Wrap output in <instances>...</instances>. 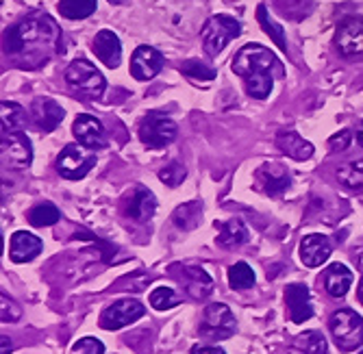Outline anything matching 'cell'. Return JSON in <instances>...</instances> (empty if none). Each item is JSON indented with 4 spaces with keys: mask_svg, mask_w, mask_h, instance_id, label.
I'll list each match as a JSON object with an SVG mask.
<instances>
[{
    "mask_svg": "<svg viewBox=\"0 0 363 354\" xmlns=\"http://www.w3.org/2000/svg\"><path fill=\"white\" fill-rule=\"evenodd\" d=\"M140 139L148 148H163L177 139V124L163 113H148L140 124Z\"/></svg>",
    "mask_w": 363,
    "mask_h": 354,
    "instance_id": "52a82bcc",
    "label": "cell"
},
{
    "mask_svg": "<svg viewBox=\"0 0 363 354\" xmlns=\"http://www.w3.org/2000/svg\"><path fill=\"white\" fill-rule=\"evenodd\" d=\"M331 252H333L331 241H328V237H324V235H307L301 241V259L307 268H318V266L326 263Z\"/></svg>",
    "mask_w": 363,
    "mask_h": 354,
    "instance_id": "ac0fdd59",
    "label": "cell"
},
{
    "mask_svg": "<svg viewBox=\"0 0 363 354\" xmlns=\"http://www.w3.org/2000/svg\"><path fill=\"white\" fill-rule=\"evenodd\" d=\"M72 131H74L77 139L81 142V146H85V148H103L107 144L105 128H103L101 120H96L94 115H87V113L77 115Z\"/></svg>",
    "mask_w": 363,
    "mask_h": 354,
    "instance_id": "5bb4252c",
    "label": "cell"
},
{
    "mask_svg": "<svg viewBox=\"0 0 363 354\" xmlns=\"http://www.w3.org/2000/svg\"><path fill=\"white\" fill-rule=\"evenodd\" d=\"M181 280L185 282L187 294L194 300H205L213 292V280L203 268L183 266L181 268Z\"/></svg>",
    "mask_w": 363,
    "mask_h": 354,
    "instance_id": "d6986e66",
    "label": "cell"
},
{
    "mask_svg": "<svg viewBox=\"0 0 363 354\" xmlns=\"http://www.w3.org/2000/svg\"><path fill=\"white\" fill-rule=\"evenodd\" d=\"M340 183L350 191H363V159L348 161L337 170Z\"/></svg>",
    "mask_w": 363,
    "mask_h": 354,
    "instance_id": "484cf974",
    "label": "cell"
},
{
    "mask_svg": "<svg viewBox=\"0 0 363 354\" xmlns=\"http://www.w3.org/2000/svg\"><path fill=\"white\" fill-rule=\"evenodd\" d=\"M111 5H120V3H124V0H109Z\"/></svg>",
    "mask_w": 363,
    "mask_h": 354,
    "instance_id": "ee69618b",
    "label": "cell"
},
{
    "mask_svg": "<svg viewBox=\"0 0 363 354\" xmlns=\"http://www.w3.org/2000/svg\"><path fill=\"white\" fill-rule=\"evenodd\" d=\"M328 329H331V335L337 348L344 352H350L363 346V317L350 309H342L333 313L331 319H328Z\"/></svg>",
    "mask_w": 363,
    "mask_h": 354,
    "instance_id": "3957f363",
    "label": "cell"
},
{
    "mask_svg": "<svg viewBox=\"0 0 363 354\" xmlns=\"http://www.w3.org/2000/svg\"><path fill=\"white\" fill-rule=\"evenodd\" d=\"M285 302H287L289 319L294 324H303V321L311 319L313 304H311V294H309L307 285H301V282L289 285L285 292Z\"/></svg>",
    "mask_w": 363,
    "mask_h": 354,
    "instance_id": "4fadbf2b",
    "label": "cell"
},
{
    "mask_svg": "<svg viewBox=\"0 0 363 354\" xmlns=\"http://www.w3.org/2000/svg\"><path fill=\"white\" fill-rule=\"evenodd\" d=\"M201 222V205L198 202H189V205H183L174 211V224L179 229H194L196 224Z\"/></svg>",
    "mask_w": 363,
    "mask_h": 354,
    "instance_id": "1f68e13d",
    "label": "cell"
},
{
    "mask_svg": "<svg viewBox=\"0 0 363 354\" xmlns=\"http://www.w3.org/2000/svg\"><path fill=\"white\" fill-rule=\"evenodd\" d=\"M257 18H259V24H261V28L266 30V33H268V35L274 40V44H277L281 50H287V42H285V33H283V28H281L277 22H272V20H270L266 5H259V9H257Z\"/></svg>",
    "mask_w": 363,
    "mask_h": 354,
    "instance_id": "f546056e",
    "label": "cell"
},
{
    "mask_svg": "<svg viewBox=\"0 0 363 354\" xmlns=\"http://www.w3.org/2000/svg\"><path fill=\"white\" fill-rule=\"evenodd\" d=\"M357 296H359V302L363 304V276H361V282H359V292H357Z\"/></svg>",
    "mask_w": 363,
    "mask_h": 354,
    "instance_id": "b9f144b4",
    "label": "cell"
},
{
    "mask_svg": "<svg viewBox=\"0 0 363 354\" xmlns=\"http://www.w3.org/2000/svg\"><path fill=\"white\" fill-rule=\"evenodd\" d=\"M44 244L40 237H35L33 233L26 231H18L11 235V244H9V256L13 263H26L33 261L35 256L42 252Z\"/></svg>",
    "mask_w": 363,
    "mask_h": 354,
    "instance_id": "e0dca14e",
    "label": "cell"
},
{
    "mask_svg": "<svg viewBox=\"0 0 363 354\" xmlns=\"http://www.w3.org/2000/svg\"><path fill=\"white\" fill-rule=\"evenodd\" d=\"M94 52L96 57L101 59L107 68H118L120 61H122V44L118 40V35L113 33V30H101V33L96 35L94 40Z\"/></svg>",
    "mask_w": 363,
    "mask_h": 354,
    "instance_id": "ffe728a7",
    "label": "cell"
},
{
    "mask_svg": "<svg viewBox=\"0 0 363 354\" xmlns=\"http://www.w3.org/2000/svg\"><path fill=\"white\" fill-rule=\"evenodd\" d=\"M352 137V133L350 131H340L337 135H333L331 137V142H328V144H331V150H335V152H342V150H346L348 146H350V139Z\"/></svg>",
    "mask_w": 363,
    "mask_h": 354,
    "instance_id": "74e56055",
    "label": "cell"
},
{
    "mask_svg": "<svg viewBox=\"0 0 363 354\" xmlns=\"http://www.w3.org/2000/svg\"><path fill=\"white\" fill-rule=\"evenodd\" d=\"M359 354H363V352H359Z\"/></svg>",
    "mask_w": 363,
    "mask_h": 354,
    "instance_id": "f6af8a7d",
    "label": "cell"
},
{
    "mask_svg": "<svg viewBox=\"0 0 363 354\" xmlns=\"http://www.w3.org/2000/svg\"><path fill=\"white\" fill-rule=\"evenodd\" d=\"M191 354H224V350L216 346H194Z\"/></svg>",
    "mask_w": 363,
    "mask_h": 354,
    "instance_id": "f35d334b",
    "label": "cell"
},
{
    "mask_svg": "<svg viewBox=\"0 0 363 354\" xmlns=\"http://www.w3.org/2000/svg\"><path fill=\"white\" fill-rule=\"evenodd\" d=\"M57 26L50 22L48 16L42 18H28L11 28H7L5 33V50L11 57L20 55H40L42 48H50L57 44Z\"/></svg>",
    "mask_w": 363,
    "mask_h": 354,
    "instance_id": "7a4b0ae2",
    "label": "cell"
},
{
    "mask_svg": "<svg viewBox=\"0 0 363 354\" xmlns=\"http://www.w3.org/2000/svg\"><path fill=\"white\" fill-rule=\"evenodd\" d=\"M257 187L268 196H279L289 187V174L279 164H266L257 170Z\"/></svg>",
    "mask_w": 363,
    "mask_h": 354,
    "instance_id": "9a60e30c",
    "label": "cell"
},
{
    "mask_svg": "<svg viewBox=\"0 0 363 354\" xmlns=\"http://www.w3.org/2000/svg\"><path fill=\"white\" fill-rule=\"evenodd\" d=\"M63 115H65V111L50 98H38L30 105V120L35 122V126L44 133L55 131L59 122L63 120Z\"/></svg>",
    "mask_w": 363,
    "mask_h": 354,
    "instance_id": "2e32d148",
    "label": "cell"
},
{
    "mask_svg": "<svg viewBox=\"0 0 363 354\" xmlns=\"http://www.w3.org/2000/svg\"><path fill=\"white\" fill-rule=\"evenodd\" d=\"M146 307L138 300H116L101 313V326L105 331H120L128 324H133L135 319L144 317Z\"/></svg>",
    "mask_w": 363,
    "mask_h": 354,
    "instance_id": "9c48e42d",
    "label": "cell"
},
{
    "mask_svg": "<svg viewBox=\"0 0 363 354\" xmlns=\"http://www.w3.org/2000/svg\"><path fill=\"white\" fill-rule=\"evenodd\" d=\"M238 324H235V315L230 313V309L226 304H209L203 313L201 319V335L207 339H228L235 333Z\"/></svg>",
    "mask_w": 363,
    "mask_h": 354,
    "instance_id": "ba28073f",
    "label": "cell"
},
{
    "mask_svg": "<svg viewBox=\"0 0 363 354\" xmlns=\"http://www.w3.org/2000/svg\"><path fill=\"white\" fill-rule=\"evenodd\" d=\"M352 256H354V263H357V268L363 272V244L354 248V254H352Z\"/></svg>",
    "mask_w": 363,
    "mask_h": 354,
    "instance_id": "ab89813d",
    "label": "cell"
},
{
    "mask_svg": "<svg viewBox=\"0 0 363 354\" xmlns=\"http://www.w3.org/2000/svg\"><path fill=\"white\" fill-rule=\"evenodd\" d=\"M0 118H3V133L18 131V128L24 124V109L16 103L5 101L3 107H0Z\"/></svg>",
    "mask_w": 363,
    "mask_h": 354,
    "instance_id": "f1b7e54d",
    "label": "cell"
},
{
    "mask_svg": "<svg viewBox=\"0 0 363 354\" xmlns=\"http://www.w3.org/2000/svg\"><path fill=\"white\" fill-rule=\"evenodd\" d=\"M185 178V168L181 164H170L159 172V181L166 183L168 187H179Z\"/></svg>",
    "mask_w": 363,
    "mask_h": 354,
    "instance_id": "e575fe53",
    "label": "cell"
},
{
    "mask_svg": "<svg viewBox=\"0 0 363 354\" xmlns=\"http://www.w3.org/2000/svg\"><path fill=\"white\" fill-rule=\"evenodd\" d=\"M248 239V231L244 227V222L240 219H228L220 227V233H218V244L224 246V248H235V246H242L244 241Z\"/></svg>",
    "mask_w": 363,
    "mask_h": 354,
    "instance_id": "d4e9b609",
    "label": "cell"
},
{
    "mask_svg": "<svg viewBox=\"0 0 363 354\" xmlns=\"http://www.w3.org/2000/svg\"><path fill=\"white\" fill-rule=\"evenodd\" d=\"M59 209L50 202H42L38 207H33L28 211V222L33 224V227H38V229H44V227H52V224L59 222Z\"/></svg>",
    "mask_w": 363,
    "mask_h": 354,
    "instance_id": "83f0119b",
    "label": "cell"
},
{
    "mask_svg": "<svg viewBox=\"0 0 363 354\" xmlns=\"http://www.w3.org/2000/svg\"><path fill=\"white\" fill-rule=\"evenodd\" d=\"M322 280H324V289H326V292L331 294L333 298H344V296L348 294V289H350L354 276H352V272H350L346 266L333 263L331 268H328V270L324 272Z\"/></svg>",
    "mask_w": 363,
    "mask_h": 354,
    "instance_id": "7402d4cb",
    "label": "cell"
},
{
    "mask_svg": "<svg viewBox=\"0 0 363 354\" xmlns=\"http://www.w3.org/2000/svg\"><path fill=\"white\" fill-rule=\"evenodd\" d=\"M57 9L68 20H83L96 11V0H59Z\"/></svg>",
    "mask_w": 363,
    "mask_h": 354,
    "instance_id": "4316f807",
    "label": "cell"
},
{
    "mask_svg": "<svg viewBox=\"0 0 363 354\" xmlns=\"http://www.w3.org/2000/svg\"><path fill=\"white\" fill-rule=\"evenodd\" d=\"M277 144L287 156H291L296 161H307L313 154V146L294 131H281L277 135Z\"/></svg>",
    "mask_w": 363,
    "mask_h": 354,
    "instance_id": "603a6c76",
    "label": "cell"
},
{
    "mask_svg": "<svg viewBox=\"0 0 363 354\" xmlns=\"http://www.w3.org/2000/svg\"><path fill=\"white\" fill-rule=\"evenodd\" d=\"M287 354H326V339L318 331L303 333L289 343Z\"/></svg>",
    "mask_w": 363,
    "mask_h": 354,
    "instance_id": "cb8c5ba5",
    "label": "cell"
},
{
    "mask_svg": "<svg viewBox=\"0 0 363 354\" xmlns=\"http://www.w3.org/2000/svg\"><path fill=\"white\" fill-rule=\"evenodd\" d=\"M148 300H150V307H152V309H157V311H166V309L177 307L181 298L174 294V289H170V287H157L155 292L150 294Z\"/></svg>",
    "mask_w": 363,
    "mask_h": 354,
    "instance_id": "d6a6232c",
    "label": "cell"
},
{
    "mask_svg": "<svg viewBox=\"0 0 363 354\" xmlns=\"http://www.w3.org/2000/svg\"><path fill=\"white\" fill-rule=\"evenodd\" d=\"M7 339L9 337H3V354H7ZM9 348H11V343H9Z\"/></svg>",
    "mask_w": 363,
    "mask_h": 354,
    "instance_id": "7bdbcfd3",
    "label": "cell"
},
{
    "mask_svg": "<svg viewBox=\"0 0 363 354\" xmlns=\"http://www.w3.org/2000/svg\"><path fill=\"white\" fill-rule=\"evenodd\" d=\"M255 280H257L255 278V272H252V268L248 263L240 261L235 266H230V270H228V282H230V287H233V289H248V287L255 285Z\"/></svg>",
    "mask_w": 363,
    "mask_h": 354,
    "instance_id": "4dcf8cb0",
    "label": "cell"
},
{
    "mask_svg": "<svg viewBox=\"0 0 363 354\" xmlns=\"http://www.w3.org/2000/svg\"><path fill=\"white\" fill-rule=\"evenodd\" d=\"M65 81H68V85L74 87L79 93H83L85 98H101L107 85L105 76L85 59L70 63L68 70H65Z\"/></svg>",
    "mask_w": 363,
    "mask_h": 354,
    "instance_id": "277c9868",
    "label": "cell"
},
{
    "mask_svg": "<svg viewBox=\"0 0 363 354\" xmlns=\"http://www.w3.org/2000/svg\"><path fill=\"white\" fill-rule=\"evenodd\" d=\"M335 46L346 59H363V18H348L340 24Z\"/></svg>",
    "mask_w": 363,
    "mask_h": 354,
    "instance_id": "30bf717a",
    "label": "cell"
},
{
    "mask_svg": "<svg viewBox=\"0 0 363 354\" xmlns=\"http://www.w3.org/2000/svg\"><path fill=\"white\" fill-rule=\"evenodd\" d=\"M3 321H16V319H20V315H22V309L11 300V298H7V294H3Z\"/></svg>",
    "mask_w": 363,
    "mask_h": 354,
    "instance_id": "8d00e7d4",
    "label": "cell"
},
{
    "mask_svg": "<svg viewBox=\"0 0 363 354\" xmlns=\"http://www.w3.org/2000/svg\"><path fill=\"white\" fill-rule=\"evenodd\" d=\"M203 48L209 57H216L224 46L240 35V22L230 16H213L203 26Z\"/></svg>",
    "mask_w": 363,
    "mask_h": 354,
    "instance_id": "5b68a950",
    "label": "cell"
},
{
    "mask_svg": "<svg viewBox=\"0 0 363 354\" xmlns=\"http://www.w3.org/2000/svg\"><path fill=\"white\" fill-rule=\"evenodd\" d=\"M163 68V55L150 46H140L130 57V74L138 81H150Z\"/></svg>",
    "mask_w": 363,
    "mask_h": 354,
    "instance_id": "7c38bea8",
    "label": "cell"
},
{
    "mask_svg": "<svg viewBox=\"0 0 363 354\" xmlns=\"http://www.w3.org/2000/svg\"><path fill=\"white\" fill-rule=\"evenodd\" d=\"M155 209H157V200H155V196L150 194V191L144 189V187H138L135 191H130V196L124 202V213L128 217L138 219V222L150 219L155 215Z\"/></svg>",
    "mask_w": 363,
    "mask_h": 354,
    "instance_id": "44dd1931",
    "label": "cell"
},
{
    "mask_svg": "<svg viewBox=\"0 0 363 354\" xmlns=\"http://www.w3.org/2000/svg\"><path fill=\"white\" fill-rule=\"evenodd\" d=\"M233 72L244 79L248 96L257 101L268 98L274 85V76L281 79L285 74L283 63L277 59V55L261 44H248L238 52L233 61Z\"/></svg>",
    "mask_w": 363,
    "mask_h": 354,
    "instance_id": "6da1fadb",
    "label": "cell"
},
{
    "mask_svg": "<svg viewBox=\"0 0 363 354\" xmlns=\"http://www.w3.org/2000/svg\"><path fill=\"white\" fill-rule=\"evenodd\" d=\"M96 166V154L87 152L85 146H77V144H70L65 146L57 159V170L63 178L68 181H79V178H85L91 168Z\"/></svg>",
    "mask_w": 363,
    "mask_h": 354,
    "instance_id": "8992f818",
    "label": "cell"
},
{
    "mask_svg": "<svg viewBox=\"0 0 363 354\" xmlns=\"http://www.w3.org/2000/svg\"><path fill=\"white\" fill-rule=\"evenodd\" d=\"M72 354H105V346L94 337H85L72 346Z\"/></svg>",
    "mask_w": 363,
    "mask_h": 354,
    "instance_id": "d590c367",
    "label": "cell"
},
{
    "mask_svg": "<svg viewBox=\"0 0 363 354\" xmlns=\"http://www.w3.org/2000/svg\"><path fill=\"white\" fill-rule=\"evenodd\" d=\"M0 148H3V164L7 168L13 170H22L30 166V159H33V150H30V142L18 133H3V142H0Z\"/></svg>",
    "mask_w": 363,
    "mask_h": 354,
    "instance_id": "8fae6325",
    "label": "cell"
},
{
    "mask_svg": "<svg viewBox=\"0 0 363 354\" xmlns=\"http://www.w3.org/2000/svg\"><path fill=\"white\" fill-rule=\"evenodd\" d=\"M357 137H359V144L363 148V120L359 122V128H357Z\"/></svg>",
    "mask_w": 363,
    "mask_h": 354,
    "instance_id": "60d3db41",
    "label": "cell"
},
{
    "mask_svg": "<svg viewBox=\"0 0 363 354\" xmlns=\"http://www.w3.org/2000/svg\"><path fill=\"white\" fill-rule=\"evenodd\" d=\"M181 70H183V74H187L194 81H213L216 79V70L205 66L203 61H196V59L185 61L181 66Z\"/></svg>",
    "mask_w": 363,
    "mask_h": 354,
    "instance_id": "836d02e7",
    "label": "cell"
}]
</instances>
